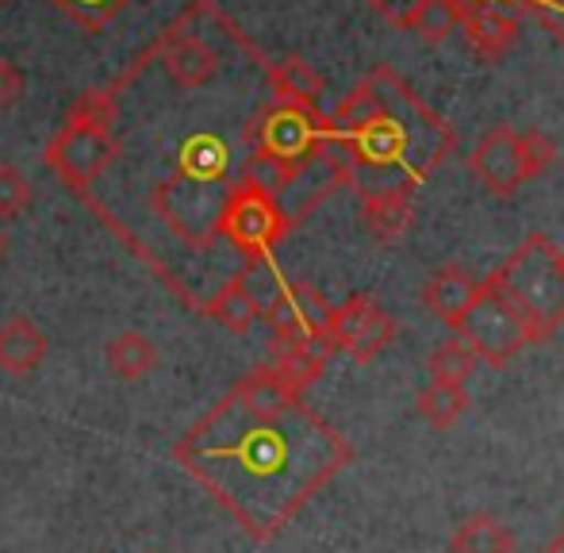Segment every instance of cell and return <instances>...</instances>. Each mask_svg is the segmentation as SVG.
I'll use <instances>...</instances> for the list:
<instances>
[{"mask_svg": "<svg viewBox=\"0 0 564 553\" xmlns=\"http://www.w3.org/2000/svg\"><path fill=\"white\" fill-rule=\"evenodd\" d=\"M457 338L488 366H507L522 346H530V335L522 327V319L488 289L480 284V296L468 304V312L457 319Z\"/></svg>", "mask_w": 564, "mask_h": 553, "instance_id": "cell-8", "label": "cell"}, {"mask_svg": "<svg viewBox=\"0 0 564 553\" xmlns=\"http://www.w3.org/2000/svg\"><path fill=\"white\" fill-rule=\"evenodd\" d=\"M327 135L357 196L419 188V181L438 170L453 150L449 123H442V116H434L388 66L372 69L327 116Z\"/></svg>", "mask_w": 564, "mask_h": 553, "instance_id": "cell-2", "label": "cell"}, {"mask_svg": "<svg viewBox=\"0 0 564 553\" xmlns=\"http://www.w3.org/2000/svg\"><path fill=\"white\" fill-rule=\"evenodd\" d=\"M4 247H8V239H4V231H0V258H4Z\"/></svg>", "mask_w": 564, "mask_h": 553, "instance_id": "cell-34", "label": "cell"}, {"mask_svg": "<svg viewBox=\"0 0 564 553\" xmlns=\"http://www.w3.org/2000/svg\"><path fill=\"white\" fill-rule=\"evenodd\" d=\"M23 97V74L12 66V62L0 58V108L15 105Z\"/></svg>", "mask_w": 564, "mask_h": 553, "instance_id": "cell-31", "label": "cell"}, {"mask_svg": "<svg viewBox=\"0 0 564 553\" xmlns=\"http://www.w3.org/2000/svg\"><path fill=\"white\" fill-rule=\"evenodd\" d=\"M235 276H238V281H242V289L250 292L253 300H258L261 312H265V307L273 304L276 296H281L284 284H289L281 273H276L273 258H246L242 270H238Z\"/></svg>", "mask_w": 564, "mask_h": 553, "instance_id": "cell-26", "label": "cell"}, {"mask_svg": "<svg viewBox=\"0 0 564 553\" xmlns=\"http://www.w3.org/2000/svg\"><path fill=\"white\" fill-rule=\"evenodd\" d=\"M269 89H273L276 105L307 108V112H319L323 97V77L312 69V62H304L300 54H289L281 62H269L265 66Z\"/></svg>", "mask_w": 564, "mask_h": 553, "instance_id": "cell-14", "label": "cell"}, {"mask_svg": "<svg viewBox=\"0 0 564 553\" xmlns=\"http://www.w3.org/2000/svg\"><path fill=\"white\" fill-rule=\"evenodd\" d=\"M460 20H465L460 0H419L408 20V31H419L426 43H438V39H446L449 31L460 28Z\"/></svg>", "mask_w": 564, "mask_h": 553, "instance_id": "cell-22", "label": "cell"}, {"mask_svg": "<svg viewBox=\"0 0 564 553\" xmlns=\"http://www.w3.org/2000/svg\"><path fill=\"white\" fill-rule=\"evenodd\" d=\"M473 369H476V354L460 338H449V343H442L431 354V373L442 384H465L473 377Z\"/></svg>", "mask_w": 564, "mask_h": 553, "instance_id": "cell-27", "label": "cell"}, {"mask_svg": "<svg viewBox=\"0 0 564 553\" xmlns=\"http://www.w3.org/2000/svg\"><path fill=\"white\" fill-rule=\"evenodd\" d=\"M519 142H522V162H527V177H538L542 170H550L553 158H557L553 139L542 135V131H522Z\"/></svg>", "mask_w": 564, "mask_h": 553, "instance_id": "cell-29", "label": "cell"}, {"mask_svg": "<svg viewBox=\"0 0 564 553\" xmlns=\"http://www.w3.org/2000/svg\"><path fill=\"white\" fill-rule=\"evenodd\" d=\"M484 284L519 315L530 343H550L564 323V250L545 235H530Z\"/></svg>", "mask_w": 564, "mask_h": 553, "instance_id": "cell-3", "label": "cell"}, {"mask_svg": "<svg viewBox=\"0 0 564 553\" xmlns=\"http://www.w3.org/2000/svg\"><path fill=\"white\" fill-rule=\"evenodd\" d=\"M545 553H564V531L550 542V550H545Z\"/></svg>", "mask_w": 564, "mask_h": 553, "instance_id": "cell-33", "label": "cell"}, {"mask_svg": "<svg viewBox=\"0 0 564 553\" xmlns=\"http://www.w3.org/2000/svg\"><path fill=\"white\" fill-rule=\"evenodd\" d=\"M327 335L335 350H346L354 361H372L395 335V323L372 296H349L330 307Z\"/></svg>", "mask_w": 564, "mask_h": 553, "instance_id": "cell-9", "label": "cell"}, {"mask_svg": "<svg viewBox=\"0 0 564 553\" xmlns=\"http://www.w3.org/2000/svg\"><path fill=\"white\" fill-rule=\"evenodd\" d=\"M116 100H119L116 82L105 85V89H85L82 97L69 105L58 135L46 142V150H43V162L51 165L77 196H85V200H89V185H97V177L119 154Z\"/></svg>", "mask_w": 564, "mask_h": 553, "instance_id": "cell-4", "label": "cell"}, {"mask_svg": "<svg viewBox=\"0 0 564 553\" xmlns=\"http://www.w3.org/2000/svg\"><path fill=\"white\" fill-rule=\"evenodd\" d=\"M246 147H250V154H269L276 162L304 165L327 147V116L292 105H273L250 120Z\"/></svg>", "mask_w": 564, "mask_h": 553, "instance_id": "cell-7", "label": "cell"}, {"mask_svg": "<svg viewBox=\"0 0 564 553\" xmlns=\"http://www.w3.org/2000/svg\"><path fill=\"white\" fill-rule=\"evenodd\" d=\"M46 350H51V343H46L43 327H35L28 315H15V319H8L0 327V369L4 373L12 377L35 373L46 361Z\"/></svg>", "mask_w": 564, "mask_h": 553, "instance_id": "cell-15", "label": "cell"}, {"mask_svg": "<svg viewBox=\"0 0 564 553\" xmlns=\"http://www.w3.org/2000/svg\"><path fill=\"white\" fill-rule=\"evenodd\" d=\"M200 312L208 315V319H216L219 327L235 330V335H242V330H250L253 323L261 319L258 300H253L250 292L242 289V281H238V276H230V281L224 284V289L216 292V296L204 300Z\"/></svg>", "mask_w": 564, "mask_h": 553, "instance_id": "cell-19", "label": "cell"}, {"mask_svg": "<svg viewBox=\"0 0 564 553\" xmlns=\"http://www.w3.org/2000/svg\"><path fill=\"white\" fill-rule=\"evenodd\" d=\"M419 412L431 419L434 426H453L460 415L468 412V392L465 384H442L434 381L431 389L419 397Z\"/></svg>", "mask_w": 564, "mask_h": 553, "instance_id": "cell-23", "label": "cell"}, {"mask_svg": "<svg viewBox=\"0 0 564 553\" xmlns=\"http://www.w3.org/2000/svg\"><path fill=\"white\" fill-rule=\"evenodd\" d=\"M411 204H415V188H384V193L361 196L365 227L380 242H395L411 224Z\"/></svg>", "mask_w": 564, "mask_h": 553, "instance_id": "cell-17", "label": "cell"}, {"mask_svg": "<svg viewBox=\"0 0 564 553\" xmlns=\"http://www.w3.org/2000/svg\"><path fill=\"white\" fill-rule=\"evenodd\" d=\"M468 170L480 177V185L496 196H511L519 185H527V162H522V142L519 131H511L507 123L491 128L480 139V147L468 158Z\"/></svg>", "mask_w": 564, "mask_h": 553, "instance_id": "cell-11", "label": "cell"}, {"mask_svg": "<svg viewBox=\"0 0 564 553\" xmlns=\"http://www.w3.org/2000/svg\"><path fill=\"white\" fill-rule=\"evenodd\" d=\"M142 58H162L165 74H170L173 85H181V89H200V85H208L219 69L216 46H212L204 35H196V31H185L181 20L173 23V28H165L162 39H158Z\"/></svg>", "mask_w": 564, "mask_h": 553, "instance_id": "cell-10", "label": "cell"}, {"mask_svg": "<svg viewBox=\"0 0 564 553\" xmlns=\"http://www.w3.org/2000/svg\"><path fill=\"white\" fill-rule=\"evenodd\" d=\"M105 361L119 381H142L158 366V346L142 330H119L105 346Z\"/></svg>", "mask_w": 564, "mask_h": 553, "instance_id": "cell-18", "label": "cell"}, {"mask_svg": "<svg viewBox=\"0 0 564 553\" xmlns=\"http://www.w3.org/2000/svg\"><path fill=\"white\" fill-rule=\"evenodd\" d=\"M289 231L292 219L269 193L246 185V181H235L227 188L224 212H219V239H227L242 254V262L246 258H273V250Z\"/></svg>", "mask_w": 564, "mask_h": 553, "instance_id": "cell-6", "label": "cell"}, {"mask_svg": "<svg viewBox=\"0 0 564 553\" xmlns=\"http://www.w3.org/2000/svg\"><path fill=\"white\" fill-rule=\"evenodd\" d=\"M349 457L354 446L304 397L258 412L227 392L173 442V462L253 542H273Z\"/></svg>", "mask_w": 564, "mask_h": 553, "instance_id": "cell-1", "label": "cell"}, {"mask_svg": "<svg viewBox=\"0 0 564 553\" xmlns=\"http://www.w3.org/2000/svg\"><path fill=\"white\" fill-rule=\"evenodd\" d=\"M296 170H300V165L276 162V158H269V154H250V158H246V170H242V177H238V181L261 188V193H269L276 200V196H281L284 188L292 185Z\"/></svg>", "mask_w": 564, "mask_h": 553, "instance_id": "cell-25", "label": "cell"}, {"mask_svg": "<svg viewBox=\"0 0 564 553\" xmlns=\"http://www.w3.org/2000/svg\"><path fill=\"white\" fill-rule=\"evenodd\" d=\"M177 173L196 181H227V147L216 135H193L181 147Z\"/></svg>", "mask_w": 564, "mask_h": 553, "instance_id": "cell-20", "label": "cell"}, {"mask_svg": "<svg viewBox=\"0 0 564 553\" xmlns=\"http://www.w3.org/2000/svg\"><path fill=\"white\" fill-rule=\"evenodd\" d=\"M261 319L269 323L273 335L284 338H307V335H323L330 323V304L315 284L307 281H289L281 289V296L261 312Z\"/></svg>", "mask_w": 564, "mask_h": 553, "instance_id": "cell-12", "label": "cell"}, {"mask_svg": "<svg viewBox=\"0 0 564 553\" xmlns=\"http://www.w3.org/2000/svg\"><path fill=\"white\" fill-rule=\"evenodd\" d=\"M369 4L377 8L384 20H392L395 28H408V20H411V12H415L419 0H369Z\"/></svg>", "mask_w": 564, "mask_h": 553, "instance_id": "cell-32", "label": "cell"}, {"mask_svg": "<svg viewBox=\"0 0 564 553\" xmlns=\"http://www.w3.org/2000/svg\"><path fill=\"white\" fill-rule=\"evenodd\" d=\"M31 200V181L15 165H0V219H15Z\"/></svg>", "mask_w": 564, "mask_h": 553, "instance_id": "cell-28", "label": "cell"}, {"mask_svg": "<svg viewBox=\"0 0 564 553\" xmlns=\"http://www.w3.org/2000/svg\"><path fill=\"white\" fill-rule=\"evenodd\" d=\"M460 31H465L468 46H473L480 58L499 62L514 43H519V15L503 12V8H496V4H476L465 12Z\"/></svg>", "mask_w": 564, "mask_h": 553, "instance_id": "cell-13", "label": "cell"}, {"mask_svg": "<svg viewBox=\"0 0 564 553\" xmlns=\"http://www.w3.org/2000/svg\"><path fill=\"white\" fill-rule=\"evenodd\" d=\"M527 8L542 20L545 31H553L564 43V0H527Z\"/></svg>", "mask_w": 564, "mask_h": 553, "instance_id": "cell-30", "label": "cell"}, {"mask_svg": "<svg viewBox=\"0 0 564 553\" xmlns=\"http://www.w3.org/2000/svg\"><path fill=\"white\" fill-rule=\"evenodd\" d=\"M453 553H514V534L491 516H473L453 534Z\"/></svg>", "mask_w": 564, "mask_h": 553, "instance_id": "cell-21", "label": "cell"}, {"mask_svg": "<svg viewBox=\"0 0 564 553\" xmlns=\"http://www.w3.org/2000/svg\"><path fill=\"white\" fill-rule=\"evenodd\" d=\"M0 4H4V0H0Z\"/></svg>", "mask_w": 564, "mask_h": 553, "instance_id": "cell-35", "label": "cell"}, {"mask_svg": "<svg viewBox=\"0 0 564 553\" xmlns=\"http://www.w3.org/2000/svg\"><path fill=\"white\" fill-rule=\"evenodd\" d=\"M51 4L58 8L66 20H74L82 31L97 35V31H105L131 0H51Z\"/></svg>", "mask_w": 564, "mask_h": 553, "instance_id": "cell-24", "label": "cell"}, {"mask_svg": "<svg viewBox=\"0 0 564 553\" xmlns=\"http://www.w3.org/2000/svg\"><path fill=\"white\" fill-rule=\"evenodd\" d=\"M227 188V181H196L185 173H173L154 188L150 204L177 239L204 250L219 239V212H224Z\"/></svg>", "mask_w": 564, "mask_h": 553, "instance_id": "cell-5", "label": "cell"}, {"mask_svg": "<svg viewBox=\"0 0 564 553\" xmlns=\"http://www.w3.org/2000/svg\"><path fill=\"white\" fill-rule=\"evenodd\" d=\"M480 284L484 281H476V276L465 273L460 265H449V270H438L426 281L423 304L431 307V315H438L442 323L457 327V319L468 312V304L480 296Z\"/></svg>", "mask_w": 564, "mask_h": 553, "instance_id": "cell-16", "label": "cell"}]
</instances>
